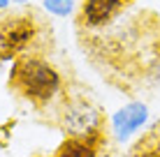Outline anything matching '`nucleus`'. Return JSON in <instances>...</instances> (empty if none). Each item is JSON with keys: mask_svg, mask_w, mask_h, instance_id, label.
Returning <instances> with one entry per match:
<instances>
[{"mask_svg": "<svg viewBox=\"0 0 160 157\" xmlns=\"http://www.w3.org/2000/svg\"><path fill=\"white\" fill-rule=\"evenodd\" d=\"M9 83L21 97H26L35 106H49L53 102L65 99V79L53 62L37 53L14 58L9 69Z\"/></svg>", "mask_w": 160, "mask_h": 157, "instance_id": "f257e3e1", "label": "nucleus"}, {"mask_svg": "<svg viewBox=\"0 0 160 157\" xmlns=\"http://www.w3.org/2000/svg\"><path fill=\"white\" fill-rule=\"evenodd\" d=\"M58 125L72 139L100 136L104 134V113L88 95H70L60 102Z\"/></svg>", "mask_w": 160, "mask_h": 157, "instance_id": "f03ea898", "label": "nucleus"}, {"mask_svg": "<svg viewBox=\"0 0 160 157\" xmlns=\"http://www.w3.org/2000/svg\"><path fill=\"white\" fill-rule=\"evenodd\" d=\"M40 19L35 14H7L0 16V58L12 60V58L26 56L35 42L40 39Z\"/></svg>", "mask_w": 160, "mask_h": 157, "instance_id": "7ed1b4c3", "label": "nucleus"}, {"mask_svg": "<svg viewBox=\"0 0 160 157\" xmlns=\"http://www.w3.org/2000/svg\"><path fill=\"white\" fill-rule=\"evenodd\" d=\"M148 118H151V113H148L146 102L132 99L128 104H123L118 111L112 113V120H109L114 139H116L118 143L130 141L137 132H142V129L148 125Z\"/></svg>", "mask_w": 160, "mask_h": 157, "instance_id": "20e7f679", "label": "nucleus"}, {"mask_svg": "<svg viewBox=\"0 0 160 157\" xmlns=\"http://www.w3.org/2000/svg\"><path fill=\"white\" fill-rule=\"evenodd\" d=\"M128 5L130 0H84L79 21L86 30H107Z\"/></svg>", "mask_w": 160, "mask_h": 157, "instance_id": "39448f33", "label": "nucleus"}, {"mask_svg": "<svg viewBox=\"0 0 160 157\" xmlns=\"http://www.w3.org/2000/svg\"><path fill=\"white\" fill-rule=\"evenodd\" d=\"M104 145V134L100 136H88V139H72L65 136V141L58 145L53 157H98Z\"/></svg>", "mask_w": 160, "mask_h": 157, "instance_id": "423d86ee", "label": "nucleus"}, {"mask_svg": "<svg viewBox=\"0 0 160 157\" xmlns=\"http://www.w3.org/2000/svg\"><path fill=\"white\" fill-rule=\"evenodd\" d=\"M42 7L47 14L56 16V19H68L74 14L77 2L74 0H42Z\"/></svg>", "mask_w": 160, "mask_h": 157, "instance_id": "0eeeda50", "label": "nucleus"}, {"mask_svg": "<svg viewBox=\"0 0 160 157\" xmlns=\"http://www.w3.org/2000/svg\"><path fill=\"white\" fill-rule=\"evenodd\" d=\"M148 81V85H153V88H160V56H156L151 62H148V67H146V76Z\"/></svg>", "mask_w": 160, "mask_h": 157, "instance_id": "6e6552de", "label": "nucleus"}, {"mask_svg": "<svg viewBox=\"0 0 160 157\" xmlns=\"http://www.w3.org/2000/svg\"><path fill=\"white\" fill-rule=\"evenodd\" d=\"M9 2H12V0H0V9H7Z\"/></svg>", "mask_w": 160, "mask_h": 157, "instance_id": "1a4fd4ad", "label": "nucleus"}]
</instances>
